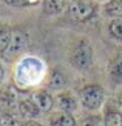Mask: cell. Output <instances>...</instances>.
Listing matches in <instances>:
<instances>
[{"mask_svg":"<svg viewBox=\"0 0 122 126\" xmlns=\"http://www.w3.org/2000/svg\"><path fill=\"white\" fill-rule=\"evenodd\" d=\"M79 98H80V103L83 105L85 109L94 111V109H99L102 106V103H104L105 91L99 85H88V86L80 89Z\"/></svg>","mask_w":122,"mask_h":126,"instance_id":"1","label":"cell"},{"mask_svg":"<svg viewBox=\"0 0 122 126\" xmlns=\"http://www.w3.org/2000/svg\"><path fill=\"white\" fill-rule=\"evenodd\" d=\"M71 65L76 68V69H88L93 63V49H91V45L87 42V40H82L76 45L74 51L71 54Z\"/></svg>","mask_w":122,"mask_h":126,"instance_id":"2","label":"cell"},{"mask_svg":"<svg viewBox=\"0 0 122 126\" xmlns=\"http://www.w3.org/2000/svg\"><path fill=\"white\" fill-rule=\"evenodd\" d=\"M68 9L77 22H87L96 14V6L91 0H68Z\"/></svg>","mask_w":122,"mask_h":126,"instance_id":"3","label":"cell"},{"mask_svg":"<svg viewBox=\"0 0 122 126\" xmlns=\"http://www.w3.org/2000/svg\"><path fill=\"white\" fill-rule=\"evenodd\" d=\"M26 48H28V34L20 28H14L11 34L9 46L3 55L6 59H14L17 55H20Z\"/></svg>","mask_w":122,"mask_h":126,"instance_id":"4","label":"cell"},{"mask_svg":"<svg viewBox=\"0 0 122 126\" xmlns=\"http://www.w3.org/2000/svg\"><path fill=\"white\" fill-rule=\"evenodd\" d=\"M56 105L60 108V111H65L71 114L73 111H76L77 108V100H76L70 92H60L56 97Z\"/></svg>","mask_w":122,"mask_h":126,"instance_id":"5","label":"cell"},{"mask_svg":"<svg viewBox=\"0 0 122 126\" xmlns=\"http://www.w3.org/2000/svg\"><path fill=\"white\" fill-rule=\"evenodd\" d=\"M19 112H20V115L28 118V120H33L39 115V106L36 105L34 100H22V102H19Z\"/></svg>","mask_w":122,"mask_h":126,"instance_id":"6","label":"cell"},{"mask_svg":"<svg viewBox=\"0 0 122 126\" xmlns=\"http://www.w3.org/2000/svg\"><path fill=\"white\" fill-rule=\"evenodd\" d=\"M49 126H76L74 117L65 111H59L51 114L49 117Z\"/></svg>","mask_w":122,"mask_h":126,"instance_id":"7","label":"cell"},{"mask_svg":"<svg viewBox=\"0 0 122 126\" xmlns=\"http://www.w3.org/2000/svg\"><path fill=\"white\" fill-rule=\"evenodd\" d=\"M33 100L36 102V105L39 106V109L42 112H48V111L53 109V106H54V98L51 97V94L47 92V91L36 92L34 97H33Z\"/></svg>","mask_w":122,"mask_h":126,"instance_id":"8","label":"cell"},{"mask_svg":"<svg viewBox=\"0 0 122 126\" xmlns=\"http://www.w3.org/2000/svg\"><path fill=\"white\" fill-rule=\"evenodd\" d=\"M108 75H110V79H111L113 83H116V85L122 83V57H121V55L110 62V66H108Z\"/></svg>","mask_w":122,"mask_h":126,"instance_id":"9","label":"cell"},{"mask_svg":"<svg viewBox=\"0 0 122 126\" xmlns=\"http://www.w3.org/2000/svg\"><path fill=\"white\" fill-rule=\"evenodd\" d=\"M68 0H43V12L47 16H56L62 12Z\"/></svg>","mask_w":122,"mask_h":126,"instance_id":"10","label":"cell"},{"mask_svg":"<svg viewBox=\"0 0 122 126\" xmlns=\"http://www.w3.org/2000/svg\"><path fill=\"white\" fill-rule=\"evenodd\" d=\"M67 85V77L60 69H53L49 74V80H48V86L51 89H60Z\"/></svg>","mask_w":122,"mask_h":126,"instance_id":"11","label":"cell"},{"mask_svg":"<svg viewBox=\"0 0 122 126\" xmlns=\"http://www.w3.org/2000/svg\"><path fill=\"white\" fill-rule=\"evenodd\" d=\"M105 126H122V114L116 109H107L104 115Z\"/></svg>","mask_w":122,"mask_h":126,"instance_id":"12","label":"cell"},{"mask_svg":"<svg viewBox=\"0 0 122 126\" xmlns=\"http://www.w3.org/2000/svg\"><path fill=\"white\" fill-rule=\"evenodd\" d=\"M11 34H12L11 28H8V26L0 28V55H3L6 52V49H8L9 42H11Z\"/></svg>","mask_w":122,"mask_h":126,"instance_id":"13","label":"cell"},{"mask_svg":"<svg viewBox=\"0 0 122 126\" xmlns=\"http://www.w3.org/2000/svg\"><path fill=\"white\" fill-rule=\"evenodd\" d=\"M105 12L114 18H122V2L121 0H110L105 5Z\"/></svg>","mask_w":122,"mask_h":126,"instance_id":"14","label":"cell"},{"mask_svg":"<svg viewBox=\"0 0 122 126\" xmlns=\"http://www.w3.org/2000/svg\"><path fill=\"white\" fill-rule=\"evenodd\" d=\"M108 29H110V34L114 39L122 42V18H114V20H111Z\"/></svg>","mask_w":122,"mask_h":126,"instance_id":"15","label":"cell"},{"mask_svg":"<svg viewBox=\"0 0 122 126\" xmlns=\"http://www.w3.org/2000/svg\"><path fill=\"white\" fill-rule=\"evenodd\" d=\"M80 126H105V125H104V120H102L100 117L90 115V117H87L85 120L80 123Z\"/></svg>","mask_w":122,"mask_h":126,"instance_id":"16","label":"cell"},{"mask_svg":"<svg viewBox=\"0 0 122 126\" xmlns=\"http://www.w3.org/2000/svg\"><path fill=\"white\" fill-rule=\"evenodd\" d=\"M0 123H2V126H22L16 117H12V115H9V114L3 115L2 120H0Z\"/></svg>","mask_w":122,"mask_h":126,"instance_id":"17","label":"cell"},{"mask_svg":"<svg viewBox=\"0 0 122 126\" xmlns=\"http://www.w3.org/2000/svg\"><path fill=\"white\" fill-rule=\"evenodd\" d=\"M8 5H11V6H17V8H22V6H28V5H31L29 3V0H5Z\"/></svg>","mask_w":122,"mask_h":126,"instance_id":"18","label":"cell"},{"mask_svg":"<svg viewBox=\"0 0 122 126\" xmlns=\"http://www.w3.org/2000/svg\"><path fill=\"white\" fill-rule=\"evenodd\" d=\"M23 126H42V125H40V123H37V122H34V120H28Z\"/></svg>","mask_w":122,"mask_h":126,"instance_id":"19","label":"cell"},{"mask_svg":"<svg viewBox=\"0 0 122 126\" xmlns=\"http://www.w3.org/2000/svg\"><path fill=\"white\" fill-rule=\"evenodd\" d=\"M3 75H5V71H3V66L0 65V83H2V80H3Z\"/></svg>","mask_w":122,"mask_h":126,"instance_id":"20","label":"cell"},{"mask_svg":"<svg viewBox=\"0 0 122 126\" xmlns=\"http://www.w3.org/2000/svg\"><path fill=\"white\" fill-rule=\"evenodd\" d=\"M37 2H39V0H29V3H31V5H36Z\"/></svg>","mask_w":122,"mask_h":126,"instance_id":"21","label":"cell"},{"mask_svg":"<svg viewBox=\"0 0 122 126\" xmlns=\"http://www.w3.org/2000/svg\"><path fill=\"white\" fill-rule=\"evenodd\" d=\"M119 102H121V105H122V94H121V97H119Z\"/></svg>","mask_w":122,"mask_h":126,"instance_id":"22","label":"cell"},{"mask_svg":"<svg viewBox=\"0 0 122 126\" xmlns=\"http://www.w3.org/2000/svg\"><path fill=\"white\" fill-rule=\"evenodd\" d=\"M121 2H122V0H121Z\"/></svg>","mask_w":122,"mask_h":126,"instance_id":"23","label":"cell"}]
</instances>
